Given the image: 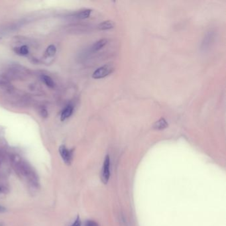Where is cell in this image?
<instances>
[{"mask_svg": "<svg viewBox=\"0 0 226 226\" xmlns=\"http://www.w3.org/2000/svg\"><path fill=\"white\" fill-rule=\"evenodd\" d=\"M11 85L10 81L4 76H0V90H11Z\"/></svg>", "mask_w": 226, "mask_h": 226, "instance_id": "5", "label": "cell"}, {"mask_svg": "<svg viewBox=\"0 0 226 226\" xmlns=\"http://www.w3.org/2000/svg\"><path fill=\"white\" fill-rule=\"evenodd\" d=\"M84 226H99V225L98 223L92 221V220H88V221L86 222Z\"/></svg>", "mask_w": 226, "mask_h": 226, "instance_id": "14", "label": "cell"}, {"mask_svg": "<svg viewBox=\"0 0 226 226\" xmlns=\"http://www.w3.org/2000/svg\"><path fill=\"white\" fill-rule=\"evenodd\" d=\"M113 68L110 64H105L94 71L92 77L94 79H100L108 76L113 72Z\"/></svg>", "mask_w": 226, "mask_h": 226, "instance_id": "2", "label": "cell"}, {"mask_svg": "<svg viewBox=\"0 0 226 226\" xmlns=\"http://www.w3.org/2000/svg\"><path fill=\"white\" fill-rule=\"evenodd\" d=\"M42 80L45 82V84L47 86L50 88H53L54 86V82H53V79L50 78V76L42 75L41 76Z\"/></svg>", "mask_w": 226, "mask_h": 226, "instance_id": "10", "label": "cell"}, {"mask_svg": "<svg viewBox=\"0 0 226 226\" xmlns=\"http://www.w3.org/2000/svg\"><path fill=\"white\" fill-rule=\"evenodd\" d=\"M110 167H111V162H110V157L109 155H106L104 159V164H103L102 170V181L103 183L107 184L110 177Z\"/></svg>", "mask_w": 226, "mask_h": 226, "instance_id": "3", "label": "cell"}, {"mask_svg": "<svg viewBox=\"0 0 226 226\" xmlns=\"http://www.w3.org/2000/svg\"><path fill=\"white\" fill-rule=\"evenodd\" d=\"M71 226H81V220L79 216H77L76 220Z\"/></svg>", "mask_w": 226, "mask_h": 226, "instance_id": "15", "label": "cell"}, {"mask_svg": "<svg viewBox=\"0 0 226 226\" xmlns=\"http://www.w3.org/2000/svg\"><path fill=\"white\" fill-rule=\"evenodd\" d=\"M72 112H73V107L72 106V105H68V106L63 111H62V112L61 113V121H63L67 118H69V117L72 115Z\"/></svg>", "mask_w": 226, "mask_h": 226, "instance_id": "8", "label": "cell"}, {"mask_svg": "<svg viewBox=\"0 0 226 226\" xmlns=\"http://www.w3.org/2000/svg\"><path fill=\"white\" fill-rule=\"evenodd\" d=\"M168 126L167 121L165 118H161L158 121L154 123L153 127L157 130H162L166 129Z\"/></svg>", "mask_w": 226, "mask_h": 226, "instance_id": "7", "label": "cell"}, {"mask_svg": "<svg viewBox=\"0 0 226 226\" xmlns=\"http://www.w3.org/2000/svg\"><path fill=\"white\" fill-rule=\"evenodd\" d=\"M114 27V23L111 21H105L101 23L98 25V28L100 30H108Z\"/></svg>", "mask_w": 226, "mask_h": 226, "instance_id": "9", "label": "cell"}, {"mask_svg": "<svg viewBox=\"0 0 226 226\" xmlns=\"http://www.w3.org/2000/svg\"><path fill=\"white\" fill-rule=\"evenodd\" d=\"M56 48L55 47V46L53 45H50L47 48V50H46V53H47V55L49 56H53L56 53Z\"/></svg>", "mask_w": 226, "mask_h": 226, "instance_id": "12", "label": "cell"}, {"mask_svg": "<svg viewBox=\"0 0 226 226\" xmlns=\"http://www.w3.org/2000/svg\"><path fill=\"white\" fill-rule=\"evenodd\" d=\"M6 192H7V188L4 187H3V186H0V195L5 194Z\"/></svg>", "mask_w": 226, "mask_h": 226, "instance_id": "17", "label": "cell"}, {"mask_svg": "<svg viewBox=\"0 0 226 226\" xmlns=\"http://www.w3.org/2000/svg\"><path fill=\"white\" fill-rule=\"evenodd\" d=\"M59 153L66 164L70 165L72 161L73 151L72 150H68L64 145H61L59 147Z\"/></svg>", "mask_w": 226, "mask_h": 226, "instance_id": "4", "label": "cell"}, {"mask_svg": "<svg viewBox=\"0 0 226 226\" xmlns=\"http://www.w3.org/2000/svg\"><path fill=\"white\" fill-rule=\"evenodd\" d=\"M41 116L43 117V118H47V116H48L47 111L46 110L45 108H42V110H41Z\"/></svg>", "mask_w": 226, "mask_h": 226, "instance_id": "16", "label": "cell"}, {"mask_svg": "<svg viewBox=\"0 0 226 226\" xmlns=\"http://www.w3.org/2000/svg\"><path fill=\"white\" fill-rule=\"evenodd\" d=\"M12 164L14 169L21 176H23L33 187H37L39 184L38 177L31 166L18 156L12 157Z\"/></svg>", "mask_w": 226, "mask_h": 226, "instance_id": "1", "label": "cell"}, {"mask_svg": "<svg viewBox=\"0 0 226 226\" xmlns=\"http://www.w3.org/2000/svg\"><path fill=\"white\" fill-rule=\"evenodd\" d=\"M91 12V10H85L77 14V18L80 19H84L89 18Z\"/></svg>", "mask_w": 226, "mask_h": 226, "instance_id": "11", "label": "cell"}, {"mask_svg": "<svg viewBox=\"0 0 226 226\" xmlns=\"http://www.w3.org/2000/svg\"><path fill=\"white\" fill-rule=\"evenodd\" d=\"M0 226H4V225H3L2 224H1V223H0Z\"/></svg>", "mask_w": 226, "mask_h": 226, "instance_id": "19", "label": "cell"}, {"mask_svg": "<svg viewBox=\"0 0 226 226\" xmlns=\"http://www.w3.org/2000/svg\"><path fill=\"white\" fill-rule=\"evenodd\" d=\"M5 211H6V208L2 206H0V213H4Z\"/></svg>", "mask_w": 226, "mask_h": 226, "instance_id": "18", "label": "cell"}, {"mask_svg": "<svg viewBox=\"0 0 226 226\" xmlns=\"http://www.w3.org/2000/svg\"><path fill=\"white\" fill-rule=\"evenodd\" d=\"M107 43H108V40L106 39H100L99 40V41L96 42L95 43L92 45V47H91V51H93V52H96V51H98L100 49H102L103 47L106 45Z\"/></svg>", "mask_w": 226, "mask_h": 226, "instance_id": "6", "label": "cell"}, {"mask_svg": "<svg viewBox=\"0 0 226 226\" xmlns=\"http://www.w3.org/2000/svg\"><path fill=\"white\" fill-rule=\"evenodd\" d=\"M19 53L21 54H22V55H26V54H27L29 53L28 47H27L26 45L22 46V47L19 48Z\"/></svg>", "mask_w": 226, "mask_h": 226, "instance_id": "13", "label": "cell"}]
</instances>
